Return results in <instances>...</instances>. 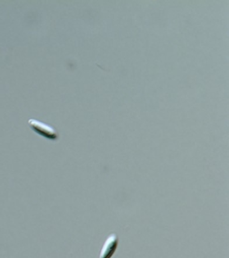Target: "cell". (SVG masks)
Returning <instances> with one entry per match:
<instances>
[{"mask_svg":"<svg viewBox=\"0 0 229 258\" xmlns=\"http://www.w3.org/2000/svg\"><path fill=\"white\" fill-rule=\"evenodd\" d=\"M118 245V238L115 233L108 236L100 251V258H111L115 253Z\"/></svg>","mask_w":229,"mask_h":258,"instance_id":"cell-2","label":"cell"},{"mask_svg":"<svg viewBox=\"0 0 229 258\" xmlns=\"http://www.w3.org/2000/svg\"><path fill=\"white\" fill-rule=\"evenodd\" d=\"M28 123L32 130L46 139L55 141L59 138L57 131L54 127L50 126V125L33 118L29 119Z\"/></svg>","mask_w":229,"mask_h":258,"instance_id":"cell-1","label":"cell"}]
</instances>
